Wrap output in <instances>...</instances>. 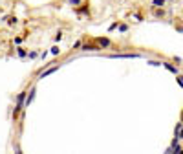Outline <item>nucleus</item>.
<instances>
[{"label": "nucleus", "mask_w": 183, "mask_h": 154, "mask_svg": "<svg viewBox=\"0 0 183 154\" xmlns=\"http://www.w3.org/2000/svg\"><path fill=\"white\" fill-rule=\"evenodd\" d=\"M26 90L20 92L19 96H17V103H15V108H13V119H17L19 118V114H20L22 110H24V99H26Z\"/></svg>", "instance_id": "1"}, {"label": "nucleus", "mask_w": 183, "mask_h": 154, "mask_svg": "<svg viewBox=\"0 0 183 154\" xmlns=\"http://www.w3.org/2000/svg\"><path fill=\"white\" fill-rule=\"evenodd\" d=\"M75 13L77 15H84V17H90V4H79L75 8Z\"/></svg>", "instance_id": "2"}, {"label": "nucleus", "mask_w": 183, "mask_h": 154, "mask_svg": "<svg viewBox=\"0 0 183 154\" xmlns=\"http://www.w3.org/2000/svg\"><path fill=\"white\" fill-rule=\"evenodd\" d=\"M141 57L139 53H112L110 59H137Z\"/></svg>", "instance_id": "3"}, {"label": "nucleus", "mask_w": 183, "mask_h": 154, "mask_svg": "<svg viewBox=\"0 0 183 154\" xmlns=\"http://www.w3.org/2000/svg\"><path fill=\"white\" fill-rule=\"evenodd\" d=\"M95 44L103 50V48H110V46H112V41H110L108 37H99V39H95Z\"/></svg>", "instance_id": "4"}, {"label": "nucleus", "mask_w": 183, "mask_h": 154, "mask_svg": "<svg viewBox=\"0 0 183 154\" xmlns=\"http://www.w3.org/2000/svg\"><path fill=\"white\" fill-rule=\"evenodd\" d=\"M35 94H37V88L33 86L31 90H30V92L26 94V99H24V107H30V105H31L33 99H35Z\"/></svg>", "instance_id": "5"}, {"label": "nucleus", "mask_w": 183, "mask_h": 154, "mask_svg": "<svg viewBox=\"0 0 183 154\" xmlns=\"http://www.w3.org/2000/svg\"><path fill=\"white\" fill-rule=\"evenodd\" d=\"M59 66H61V64H57V63H55V66H51V68H48V70H40L39 77H40V79H44V77H48V75H51V74H55V72L59 70Z\"/></svg>", "instance_id": "6"}, {"label": "nucleus", "mask_w": 183, "mask_h": 154, "mask_svg": "<svg viewBox=\"0 0 183 154\" xmlns=\"http://www.w3.org/2000/svg\"><path fill=\"white\" fill-rule=\"evenodd\" d=\"M161 66H165L170 74H174V75H178L180 74V70H178V66H174L172 63H169V61H161Z\"/></svg>", "instance_id": "7"}, {"label": "nucleus", "mask_w": 183, "mask_h": 154, "mask_svg": "<svg viewBox=\"0 0 183 154\" xmlns=\"http://www.w3.org/2000/svg\"><path fill=\"white\" fill-rule=\"evenodd\" d=\"M81 48H83V52H99V50H101V48H99L97 44H92V42L81 44Z\"/></svg>", "instance_id": "8"}, {"label": "nucleus", "mask_w": 183, "mask_h": 154, "mask_svg": "<svg viewBox=\"0 0 183 154\" xmlns=\"http://www.w3.org/2000/svg\"><path fill=\"white\" fill-rule=\"evenodd\" d=\"M181 129H183V123H181V121H180V123L176 125V129H174V138H176V140H180V141H181V138H183V134H181Z\"/></svg>", "instance_id": "9"}, {"label": "nucleus", "mask_w": 183, "mask_h": 154, "mask_svg": "<svg viewBox=\"0 0 183 154\" xmlns=\"http://www.w3.org/2000/svg\"><path fill=\"white\" fill-rule=\"evenodd\" d=\"M152 15H154L156 19H163L167 13H165V9H163V8H154V9H152Z\"/></svg>", "instance_id": "10"}, {"label": "nucleus", "mask_w": 183, "mask_h": 154, "mask_svg": "<svg viewBox=\"0 0 183 154\" xmlns=\"http://www.w3.org/2000/svg\"><path fill=\"white\" fill-rule=\"evenodd\" d=\"M167 0H152V8H165Z\"/></svg>", "instance_id": "11"}, {"label": "nucleus", "mask_w": 183, "mask_h": 154, "mask_svg": "<svg viewBox=\"0 0 183 154\" xmlns=\"http://www.w3.org/2000/svg\"><path fill=\"white\" fill-rule=\"evenodd\" d=\"M17 53H19V57H20V59H24V57L28 55V50H26V48H20V46H19V48H17Z\"/></svg>", "instance_id": "12"}, {"label": "nucleus", "mask_w": 183, "mask_h": 154, "mask_svg": "<svg viewBox=\"0 0 183 154\" xmlns=\"http://www.w3.org/2000/svg\"><path fill=\"white\" fill-rule=\"evenodd\" d=\"M6 22H8L9 26H15V24L19 22V19H17V17H8V19H6Z\"/></svg>", "instance_id": "13"}, {"label": "nucleus", "mask_w": 183, "mask_h": 154, "mask_svg": "<svg viewBox=\"0 0 183 154\" xmlns=\"http://www.w3.org/2000/svg\"><path fill=\"white\" fill-rule=\"evenodd\" d=\"M62 37H64V33L59 30V31L55 33V42H61V41H62Z\"/></svg>", "instance_id": "14"}, {"label": "nucleus", "mask_w": 183, "mask_h": 154, "mask_svg": "<svg viewBox=\"0 0 183 154\" xmlns=\"http://www.w3.org/2000/svg\"><path fill=\"white\" fill-rule=\"evenodd\" d=\"M26 57H30V59H37V57H39V52H37V50H31V52H28Z\"/></svg>", "instance_id": "15"}, {"label": "nucleus", "mask_w": 183, "mask_h": 154, "mask_svg": "<svg viewBox=\"0 0 183 154\" xmlns=\"http://www.w3.org/2000/svg\"><path fill=\"white\" fill-rule=\"evenodd\" d=\"M117 30H119L121 33H126V31H128V24H119Z\"/></svg>", "instance_id": "16"}, {"label": "nucleus", "mask_w": 183, "mask_h": 154, "mask_svg": "<svg viewBox=\"0 0 183 154\" xmlns=\"http://www.w3.org/2000/svg\"><path fill=\"white\" fill-rule=\"evenodd\" d=\"M117 26H119V20L112 22V24H110V26H108V31H114V30H117Z\"/></svg>", "instance_id": "17"}, {"label": "nucleus", "mask_w": 183, "mask_h": 154, "mask_svg": "<svg viewBox=\"0 0 183 154\" xmlns=\"http://www.w3.org/2000/svg\"><path fill=\"white\" fill-rule=\"evenodd\" d=\"M50 53H51V55H59V53H61V48H59V46H53V48L50 50Z\"/></svg>", "instance_id": "18"}, {"label": "nucleus", "mask_w": 183, "mask_h": 154, "mask_svg": "<svg viewBox=\"0 0 183 154\" xmlns=\"http://www.w3.org/2000/svg\"><path fill=\"white\" fill-rule=\"evenodd\" d=\"M81 2H83V0H68V4H70L72 8H77V6H79Z\"/></svg>", "instance_id": "19"}, {"label": "nucleus", "mask_w": 183, "mask_h": 154, "mask_svg": "<svg viewBox=\"0 0 183 154\" xmlns=\"http://www.w3.org/2000/svg\"><path fill=\"white\" fill-rule=\"evenodd\" d=\"M150 66H161V61H147Z\"/></svg>", "instance_id": "20"}, {"label": "nucleus", "mask_w": 183, "mask_h": 154, "mask_svg": "<svg viewBox=\"0 0 183 154\" xmlns=\"http://www.w3.org/2000/svg\"><path fill=\"white\" fill-rule=\"evenodd\" d=\"M22 41H24V37H15V44H22Z\"/></svg>", "instance_id": "21"}, {"label": "nucleus", "mask_w": 183, "mask_h": 154, "mask_svg": "<svg viewBox=\"0 0 183 154\" xmlns=\"http://www.w3.org/2000/svg\"><path fill=\"white\" fill-rule=\"evenodd\" d=\"M81 44H83V42H81V41H77V42L73 44V48H75V50H77V48H81Z\"/></svg>", "instance_id": "22"}]
</instances>
